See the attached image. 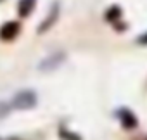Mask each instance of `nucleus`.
<instances>
[{"label":"nucleus","mask_w":147,"mask_h":140,"mask_svg":"<svg viewBox=\"0 0 147 140\" xmlns=\"http://www.w3.org/2000/svg\"><path fill=\"white\" fill-rule=\"evenodd\" d=\"M119 112H121V114H119V121H121V125L125 126V130H133V128L137 126V118H135V114H133L131 111H128V109H121Z\"/></svg>","instance_id":"nucleus-5"},{"label":"nucleus","mask_w":147,"mask_h":140,"mask_svg":"<svg viewBox=\"0 0 147 140\" xmlns=\"http://www.w3.org/2000/svg\"><path fill=\"white\" fill-rule=\"evenodd\" d=\"M61 137L66 138V140H82L76 133H71V131H67V130H64V131L61 130Z\"/></svg>","instance_id":"nucleus-8"},{"label":"nucleus","mask_w":147,"mask_h":140,"mask_svg":"<svg viewBox=\"0 0 147 140\" xmlns=\"http://www.w3.org/2000/svg\"><path fill=\"white\" fill-rule=\"evenodd\" d=\"M66 59V54L64 52H54L52 55L45 57L40 64H38V69L42 73H50V71H55V69L64 62Z\"/></svg>","instance_id":"nucleus-2"},{"label":"nucleus","mask_w":147,"mask_h":140,"mask_svg":"<svg viewBox=\"0 0 147 140\" xmlns=\"http://www.w3.org/2000/svg\"><path fill=\"white\" fill-rule=\"evenodd\" d=\"M59 14H61V7H59V2H55L52 7H50V11H49V14L45 16V19L42 21V24L38 26V33L40 35H43V33H47L54 24H55V21H57V18H59Z\"/></svg>","instance_id":"nucleus-3"},{"label":"nucleus","mask_w":147,"mask_h":140,"mask_svg":"<svg viewBox=\"0 0 147 140\" xmlns=\"http://www.w3.org/2000/svg\"><path fill=\"white\" fill-rule=\"evenodd\" d=\"M119 18H121V9H119L118 5H113V7L106 12V19L111 21V23L116 21V19H119Z\"/></svg>","instance_id":"nucleus-7"},{"label":"nucleus","mask_w":147,"mask_h":140,"mask_svg":"<svg viewBox=\"0 0 147 140\" xmlns=\"http://www.w3.org/2000/svg\"><path fill=\"white\" fill-rule=\"evenodd\" d=\"M35 2H36V0H21V2H19V16L21 18L30 16V12L35 7Z\"/></svg>","instance_id":"nucleus-6"},{"label":"nucleus","mask_w":147,"mask_h":140,"mask_svg":"<svg viewBox=\"0 0 147 140\" xmlns=\"http://www.w3.org/2000/svg\"><path fill=\"white\" fill-rule=\"evenodd\" d=\"M18 33H19V24H18L16 21L5 23L2 28H0V38H2V40H11V38H14Z\"/></svg>","instance_id":"nucleus-4"},{"label":"nucleus","mask_w":147,"mask_h":140,"mask_svg":"<svg viewBox=\"0 0 147 140\" xmlns=\"http://www.w3.org/2000/svg\"><path fill=\"white\" fill-rule=\"evenodd\" d=\"M38 102V97L35 92L31 90H21L12 97V107L19 109V111H26V109H33Z\"/></svg>","instance_id":"nucleus-1"}]
</instances>
